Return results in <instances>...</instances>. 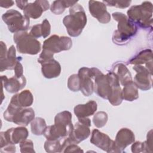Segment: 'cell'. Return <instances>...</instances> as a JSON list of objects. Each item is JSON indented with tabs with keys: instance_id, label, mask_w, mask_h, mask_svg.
Returning a JSON list of instances; mask_svg holds the SVG:
<instances>
[{
	"instance_id": "obj_16",
	"label": "cell",
	"mask_w": 153,
	"mask_h": 153,
	"mask_svg": "<svg viewBox=\"0 0 153 153\" xmlns=\"http://www.w3.org/2000/svg\"><path fill=\"white\" fill-rule=\"evenodd\" d=\"M50 8V5L48 1L36 0L33 2L28 3L23 11L24 15L29 19H37L39 18L42 13L46 11Z\"/></svg>"
},
{
	"instance_id": "obj_36",
	"label": "cell",
	"mask_w": 153,
	"mask_h": 153,
	"mask_svg": "<svg viewBox=\"0 0 153 153\" xmlns=\"http://www.w3.org/2000/svg\"><path fill=\"white\" fill-rule=\"evenodd\" d=\"M53 56L54 53L46 49H42V51L39 54V56L38 59V62L41 64L45 61L53 59Z\"/></svg>"
},
{
	"instance_id": "obj_14",
	"label": "cell",
	"mask_w": 153,
	"mask_h": 153,
	"mask_svg": "<svg viewBox=\"0 0 153 153\" xmlns=\"http://www.w3.org/2000/svg\"><path fill=\"white\" fill-rule=\"evenodd\" d=\"M88 10L91 15L100 23L106 24L111 21V14L107 11L106 5L103 2L89 1Z\"/></svg>"
},
{
	"instance_id": "obj_7",
	"label": "cell",
	"mask_w": 153,
	"mask_h": 153,
	"mask_svg": "<svg viewBox=\"0 0 153 153\" xmlns=\"http://www.w3.org/2000/svg\"><path fill=\"white\" fill-rule=\"evenodd\" d=\"M91 126V120L88 117L78 118V121L74 125L68 136L70 140L74 143L78 144L87 139L91 134L90 129Z\"/></svg>"
},
{
	"instance_id": "obj_17",
	"label": "cell",
	"mask_w": 153,
	"mask_h": 153,
	"mask_svg": "<svg viewBox=\"0 0 153 153\" xmlns=\"http://www.w3.org/2000/svg\"><path fill=\"white\" fill-rule=\"evenodd\" d=\"M2 132L7 141L14 145L20 143L26 139L29 136V131L25 126L12 127Z\"/></svg>"
},
{
	"instance_id": "obj_11",
	"label": "cell",
	"mask_w": 153,
	"mask_h": 153,
	"mask_svg": "<svg viewBox=\"0 0 153 153\" xmlns=\"http://www.w3.org/2000/svg\"><path fill=\"white\" fill-rule=\"evenodd\" d=\"M133 69L136 72L133 82L137 88L143 91L150 90L152 85V72L142 65H134Z\"/></svg>"
},
{
	"instance_id": "obj_21",
	"label": "cell",
	"mask_w": 153,
	"mask_h": 153,
	"mask_svg": "<svg viewBox=\"0 0 153 153\" xmlns=\"http://www.w3.org/2000/svg\"><path fill=\"white\" fill-rule=\"evenodd\" d=\"M20 107H30L33 102V96L29 90H24L12 96L10 102Z\"/></svg>"
},
{
	"instance_id": "obj_33",
	"label": "cell",
	"mask_w": 153,
	"mask_h": 153,
	"mask_svg": "<svg viewBox=\"0 0 153 153\" xmlns=\"http://www.w3.org/2000/svg\"><path fill=\"white\" fill-rule=\"evenodd\" d=\"M68 88L74 92L80 90V81L78 74H74L69 76L67 84Z\"/></svg>"
},
{
	"instance_id": "obj_35",
	"label": "cell",
	"mask_w": 153,
	"mask_h": 153,
	"mask_svg": "<svg viewBox=\"0 0 153 153\" xmlns=\"http://www.w3.org/2000/svg\"><path fill=\"white\" fill-rule=\"evenodd\" d=\"M106 6L115 7L118 8H126L128 7L131 2V1H103Z\"/></svg>"
},
{
	"instance_id": "obj_5",
	"label": "cell",
	"mask_w": 153,
	"mask_h": 153,
	"mask_svg": "<svg viewBox=\"0 0 153 153\" xmlns=\"http://www.w3.org/2000/svg\"><path fill=\"white\" fill-rule=\"evenodd\" d=\"M13 41L16 43L17 51L20 53L36 55L41 51V42L27 31H20L14 33Z\"/></svg>"
},
{
	"instance_id": "obj_41",
	"label": "cell",
	"mask_w": 153,
	"mask_h": 153,
	"mask_svg": "<svg viewBox=\"0 0 153 153\" xmlns=\"http://www.w3.org/2000/svg\"><path fill=\"white\" fill-rule=\"evenodd\" d=\"M1 44V51H0V59H4L7 54V45L6 44L3 42V41H1L0 42Z\"/></svg>"
},
{
	"instance_id": "obj_43",
	"label": "cell",
	"mask_w": 153,
	"mask_h": 153,
	"mask_svg": "<svg viewBox=\"0 0 153 153\" xmlns=\"http://www.w3.org/2000/svg\"><path fill=\"white\" fill-rule=\"evenodd\" d=\"M14 4V2L13 1H4L1 0L0 1V6L2 8H8L11 7H12Z\"/></svg>"
},
{
	"instance_id": "obj_12",
	"label": "cell",
	"mask_w": 153,
	"mask_h": 153,
	"mask_svg": "<svg viewBox=\"0 0 153 153\" xmlns=\"http://www.w3.org/2000/svg\"><path fill=\"white\" fill-rule=\"evenodd\" d=\"M73 127L74 125L68 126L59 123H54L46 127L43 135L47 140H61L69 136Z\"/></svg>"
},
{
	"instance_id": "obj_39",
	"label": "cell",
	"mask_w": 153,
	"mask_h": 153,
	"mask_svg": "<svg viewBox=\"0 0 153 153\" xmlns=\"http://www.w3.org/2000/svg\"><path fill=\"white\" fill-rule=\"evenodd\" d=\"M29 34L36 39L41 37L42 36L41 24L39 23V24H36L35 25H33L29 32Z\"/></svg>"
},
{
	"instance_id": "obj_40",
	"label": "cell",
	"mask_w": 153,
	"mask_h": 153,
	"mask_svg": "<svg viewBox=\"0 0 153 153\" xmlns=\"http://www.w3.org/2000/svg\"><path fill=\"white\" fill-rule=\"evenodd\" d=\"M16 151V148L14 144H8L3 148H0L1 152H8V153H14Z\"/></svg>"
},
{
	"instance_id": "obj_22",
	"label": "cell",
	"mask_w": 153,
	"mask_h": 153,
	"mask_svg": "<svg viewBox=\"0 0 153 153\" xmlns=\"http://www.w3.org/2000/svg\"><path fill=\"white\" fill-rule=\"evenodd\" d=\"M97 108V103L94 100H90L86 103L76 105L74 107V112L78 118L88 117L95 114Z\"/></svg>"
},
{
	"instance_id": "obj_42",
	"label": "cell",
	"mask_w": 153,
	"mask_h": 153,
	"mask_svg": "<svg viewBox=\"0 0 153 153\" xmlns=\"http://www.w3.org/2000/svg\"><path fill=\"white\" fill-rule=\"evenodd\" d=\"M146 143L151 149L152 150V130L151 129L147 133L146 136Z\"/></svg>"
},
{
	"instance_id": "obj_4",
	"label": "cell",
	"mask_w": 153,
	"mask_h": 153,
	"mask_svg": "<svg viewBox=\"0 0 153 153\" xmlns=\"http://www.w3.org/2000/svg\"><path fill=\"white\" fill-rule=\"evenodd\" d=\"M35 115L33 108L20 107L10 102L3 113V117L5 121L25 127L35 118Z\"/></svg>"
},
{
	"instance_id": "obj_23",
	"label": "cell",
	"mask_w": 153,
	"mask_h": 153,
	"mask_svg": "<svg viewBox=\"0 0 153 153\" xmlns=\"http://www.w3.org/2000/svg\"><path fill=\"white\" fill-rule=\"evenodd\" d=\"M118 78L120 82L123 86L129 82L133 81L131 74L127 67L122 63H117L114 64L111 71Z\"/></svg>"
},
{
	"instance_id": "obj_2",
	"label": "cell",
	"mask_w": 153,
	"mask_h": 153,
	"mask_svg": "<svg viewBox=\"0 0 153 153\" xmlns=\"http://www.w3.org/2000/svg\"><path fill=\"white\" fill-rule=\"evenodd\" d=\"M69 14L64 17L63 23L68 35L72 37L78 36L87 25V19L82 5L76 3L69 8Z\"/></svg>"
},
{
	"instance_id": "obj_26",
	"label": "cell",
	"mask_w": 153,
	"mask_h": 153,
	"mask_svg": "<svg viewBox=\"0 0 153 153\" xmlns=\"http://www.w3.org/2000/svg\"><path fill=\"white\" fill-rule=\"evenodd\" d=\"M123 100L132 102L139 98L138 88L133 81L126 84L122 90Z\"/></svg>"
},
{
	"instance_id": "obj_44",
	"label": "cell",
	"mask_w": 153,
	"mask_h": 153,
	"mask_svg": "<svg viewBox=\"0 0 153 153\" xmlns=\"http://www.w3.org/2000/svg\"><path fill=\"white\" fill-rule=\"evenodd\" d=\"M17 6L18 8H19L20 10H23L26 6L29 3L27 1H15Z\"/></svg>"
},
{
	"instance_id": "obj_25",
	"label": "cell",
	"mask_w": 153,
	"mask_h": 153,
	"mask_svg": "<svg viewBox=\"0 0 153 153\" xmlns=\"http://www.w3.org/2000/svg\"><path fill=\"white\" fill-rule=\"evenodd\" d=\"M151 62H152V51L151 49H145L131 57L128 60V64L142 65Z\"/></svg>"
},
{
	"instance_id": "obj_27",
	"label": "cell",
	"mask_w": 153,
	"mask_h": 153,
	"mask_svg": "<svg viewBox=\"0 0 153 153\" xmlns=\"http://www.w3.org/2000/svg\"><path fill=\"white\" fill-rule=\"evenodd\" d=\"M78 3V1L59 0L54 1L50 5V11L56 15L62 14L66 8H71L75 4Z\"/></svg>"
},
{
	"instance_id": "obj_8",
	"label": "cell",
	"mask_w": 153,
	"mask_h": 153,
	"mask_svg": "<svg viewBox=\"0 0 153 153\" xmlns=\"http://www.w3.org/2000/svg\"><path fill=\"white\" fill-rule=\"evenodd\" d=\"M90 142L93 145L108 153L122 152L114 140L111 139L108 134L100 131L98 129L95 128L93 130Z\"/></svg>"
},
{
	"instance_id": "obj_1",
	"label": "cell",
	"mask_w": 153,
	"mask_h": 153,
	"mask_svg": "<svg viewBox=\"0 0 153 153\" xmlns=\"http://www.w3.org/2000/svg\"><path fill=\"white\" fill-rule=\"evenodd\" d=\"M112 16L118 22L117 29L112 35L113 42L118 45L127 44L136 34L137 26L123 13L114 12Z\"/></svg>"
},
{
	"instance_id": "obj_34",
	"label": "cell",
	"mask_w": 153,
	"mask_h": 153,
	"mask_svg": "<svg viewBox=\"0 0 153 153\" xmlns=\"http://www.w3.org/2000/svg\"><path fill=\"white\" fill-rule=\"evenodd\" d=\"M20 151L22 153H35L33 143L30 139H25L20 143Z\"/></svg>"
},
{
	"instance_id": "obj_6",
	"label": "cell",
	"mask_w": 153,
	"mask_h": 153,
	"mask_svg": "<svg viewBox=\"0 0 153 153\" xmlns=\"http://www.w3.org/2000/svg\"><path fill=\"white\" fill-rule=\"evenodd\" d=\"M2 19L7 25L8 30L11 33L27 31L29 27L30 19L14 9L8 10L4 13Z\"/></svg>"
},
{
	"instance_id": "obj_30",
	"label": "cell",
	"mask_w": 153,
	"mask_h": 153,
	"mask_svg": "<svg viewBox=\"0 0 153 153\" xmlns=\"http://www.w3.org/2000/svg\"><path fill=\"white\" fill-rule=\"evenodd\" d=\"M72 114L68 111H63L57 114L54 117V123H59L70 126L72 123Z\"/></svg>"
},
{
	"instance_id": "obj_10",
	"label": "cell",
	"mask_w": 153,
	"mask_h": 153,
	"mask_svg": "<svg viewBox=\"0 0 153 153\" xmlns=\"http://www.w3.org/2000/svg\"><path fill=\"white\" fill-rule=\"evenodd\" d=\"M72 46V41L70 37L53 35L44 41L42 48L49 50L54 54L69 50Z\"/></svg>"
},
{
	"instance_id": "obj_9",
	"label": "cell",
	"mask_w": 153,
	"mask_h": 153,
	"mask_svg": "<svg viewBox=\"0 0 153 153\" xmlns=\"http://www.w3.org/2000/svg\"><path fill=\"white\" fill-rule=\"evenodd\" d=\"M93 75L94 92L103 99L108 100L111 86L107 75L103 74L98 68H91Z\"/></svg>"
},
{
	"instance_id": "obj_3",
	"label": "cell",
	"mask_w": 153,
	"mask_h": 153,
	"mask_svg": "<svg viewBox=\"0 0 153 153\" xmlns=\"http://www.w3.org/2000/svg\"><path fill=\"white\" fill-rule=\"evenodd\" d=\"M152 4L144 1L140 5L131 6L127 11L128 19L142 29L152 28Z\"/></svg>"
},
{
	"instance_id": "obj_24",
	"label": "cell",
	"mask_w": 153,
	"mask_h": 153,
	"mask_svg": "<svg viewBox=\"0 0 153 153\" xmlns=\"http://www.w3.org/2000/svg\"><path fill=\"white\" fill-rule=\"evenodd\" d=\"M16 50L14 45H12L8 49L6 57L3 59H0V71L3 72L6 70H13L18 60L16 57Z\"/></svg>"
},
{
	"instance_id": "obj_32",
	"label": "cell",
	"mask_w": 153,
	"mask_h": 153,
	"mask_svg": "<svg viewBox=\"0 0 153 153\" xmlns=\"http://www.w3.org/2000/svg\"><path fill=\"white\" fill-rule=\"evenodd\" d=\"M131 150L133 153H152V150L150 149L148 144L146 142V140L144 142L136 141L134 142L131 146Z\"/></svg>"
},
{
	"instance_id": "obj_28",
	"label": "cell",
	"mask_w": 153,
	"mask_h": 153,
	"mask_svg": "<svg viewBox=\"0 0 153 153\" xmlns=\"http://www.w3.org/2000/svg\"><path fill=\"white\" fill-rule=\"evenodd\" d=\"M47 127L45 120L41 117H35L30 122V130L32 134L36 136H41Z\"/></svg>"
},
{
	"instance_id": "obj_38",
	"label": "cell",
	"mask_w": 153,
	"mask_h": 153,
	"mask_svg": "<svg viewBox=\"0 0 153 153\" xmlns=\"http://www.w3.org/2000/svg\"><path fill=\"white\" fill-rule=\"evenodd\" d=\"M22 60V57H18V60L14 67V76L17 78H21L23 76V67L20 61Z\"/></svg>"
},
{
	"instance_id": "obj_18",
	"label": "cell",
	"mask_w": 153,
	"mask_h": 153,
	"mask_svg": "<svg viewBox=\"0 0 153 153\" xmlns=\"http://www.w3.org/2000/svg\"><path fill=\"white\" fill-rule=\"evenodd\" d=\"M1 78L2 87L10 93H17L26 84V79L24 75L21 78H17L14 75L10 78L5 75H2Z\"/></svg>"
},
{
	"instance_id": "obj_13",
	"label": "cell",
	"mask_w": 153,
	"mask_h": 153,
	"mask_svg": "<svg viewBox=\"0 0 153 153\" xmlns=\"http://www.w3.org/2000/svg\"><path fill=\"white\" fill-rule=\"evenodd\" d=\"M80 81V91L85 96H89L94 92L93 75L91 68L82 67L78 70Z\"/></svg>"
},
{
	"instance_id": "obj_15",
	"label": "cell",
	"mask_w": 153,
	"mask_h": 153,
	"mask_svg": "<svg viewBox=\"0 0 153 153\" xmlns=\"http://www.w3.org/2000/svg\"><path fill=\"white\" fill-rule=\"evenodd\" d=\"M111 86V90L108 97L109 102L114 106L120 105L123 100L122 90L118 77L112 72H109L107 74Z\"/></svg>"
},
{
	"instance_id": "obj_31",
	"label": "cell",
	"mask_w": 153,
	"mask_h": 153,
	"mask_svg": "<svg viewBox=\"0 0 153 153\" xmlns=\"http://www.w3.org/2000/svg\"><path fill=\"white\" fill-rule=\"evenodd\" d=\"M108 120V115L105 111H99L94 114L93 123L96 127L102 128L104 127Z\"/></svg>"
},
{
	"instance_id": "obj_37",
	"label": "cell",
	"mask_w": 153,
	"mask_h": 153,
	"mask_svg": "<svg viewBox=\"0 0 153 153\" xmlns=\"http://www.w3.org/2000/svg\"><path fill=\"white\" fill-rule=\"evenodd\" d=\"M41 24V30H42V37L46 38L51 32V25L49 21L45 19H44Z\"/></svg>"
},
{
	"instance_id": "obj_29",
	"label": "cell",
	"mask_w": 153,
	"mask_h": 153,
	"mask_svg": "<svg viewBox=\"0 0 153 153\" xmlns=\"http://www.w3.org/2000/svg\"><path fill=\"white\" fill-rule=\"evenodd\" d=\"M57 140H47L45 142L44 148L45 151L48 153L60 152L61 146L63 140L65 139Z\"/></svg>"
},
{
	"instance_id": "obj_19",
	"label": "cell",
	"mask_w": 153,
	"mask_h": 153,
	"mask_svg": "<svg viewBox=\"0 0 153 153\" xmlns=\"http://www.w3.org/2000/svg\"><path fill=\"white\" fill-rule=\"evenodd\" d=\"M134 140L135 135L133 131L128 128H122L117 132L114 141L123 152L126 147L132 144Z\"/></svg>"
},
{
	"instance_id": "obj_20",
	"label": "cell",
	"mask_w": 153,
	"mask_h": 153,
	"mask_svg": "<svg viewBox=\"0 0 153 153\" xmlns=\"http://www.w3.org/2000/svg\"><path fill=\"white\" fill-rule=\"evenodd\" d=\"M41 65L42 74L45 78H55L60 75L62 71L60 64L55 59H50L41 63Z\"/></svg>"
}]
</instances>
